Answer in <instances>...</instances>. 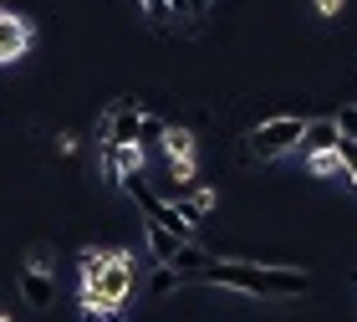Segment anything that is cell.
Listing matches in <instances>:
<instances>
[{"label":"cell","instance_id":"cell-5","mask_svg":"<svg viewBox=\"0 0 357 322\" xmlns=\"http://www.w3.org/2000/svg\"><path fill=\"white\" fill-rule=\"evenodd\" d=\"M21 292H26V302L36 312H46L56 302V271H52V256H46V246H36L31 251V261L21 266Z\"/></svg>","mask_w":357,"mask_h":322},{"label":"cell","instance_id":"cell-10","mask_svg":"<svg viewBox=\"0 0 357 322\" xmlns=\"http://www.w3.org/2000/svg\"><path fill=\"white\" fill-rule=\"evenodd\" d=\"M301 143H306V154H317V149H332V143H337V123H332V118H321V123H306Z\"/></svg>","mask_w":357,"mask_h":322},{"label":"cell","instance_id":"cell-12","mask_svg":"<svg viewBox=\"0 0 357 322\" xmlns=\"http://www.w3.org/2000/svg\"><path fill=\"white\" fill-rule=\"evenodd\" d=\"M337 159H342V169H347V184H357V138L342 133V128H337Z\"/></svg>","mask_w":357,"mask_h":322},{"label":"cell","instance_id":"cell-3","mask_svg":"<svg viewBox=\"0 0 357 322\" xmlns=\"http://www.w3.org/2000/svg\"><path fill=\"white\" fill-rule=\"evenodd\" d=\"M301 133H306V118H271V123H261V128H250V138H245V154L250 159H281V154H291L301 143Z\"/></svg>","mask_w":357,"mask_h":322},{"label":"cell","instance_id":"cell-4","mask_svg":"<svg viewBox=\"0 0 357 322\" xmlns=\"http://www.w3.org/2000/svg\"><path fill=\"white\" fill-rule=\"evenodd\" d=\"M102 128H107V143H143V138H158L164 123L149 118L138 103H112L102 112Z\"/></svg>","mask_w":357,"mask_h":322},{"label":"cell","instance_id":"cell-13","mask_svg":"<svg viewBox=\"0 0 357 322\" xmlns=\"http://www.w3.org/2000/svg\"><path fill=\"white\" fill-rule=\"evenodd\" d=\"M184 281H189V277H178L174 266L158 261V271H153V292H174V286H184Z\"/></svg>","mask_w":357,"mask_h":322},{"label":"cell","instance_id":"cell-14","mask_svg":"<svg viewBox=\"0 0 357 322\" xmlns=\"http://www.w3.org/2000/svg\"><path fill=\"white\" fill-rule=\"evenodd\" d=\"M178 10H184V15H204L209 0H169V15H178Z\"/></svg>","mask_w":357,"mask_h":322},{"label":"cell","instance_id":"cell-2","mask_svg":"<svg viewBox=\"0 0 357 322\" xmlns=\"http://www.w3.org/2000/svg\"><path fill=\"white\" fill-rule=\"evenodd\" d=\"M128 292H133V256L128 251H107L102 271L92 281H82V307H97V312H118Z\"/></svg>","mask_w":357,"mask_h":322},{"label":"cell","instance_id":"cell-1","mask_svg":"<svg viewBox=\"0 0 357 322\" xmlns=\"http://www.w3.org/2000/svg\"><path fill=\"white\" fill-rule=\"evenodd\" d=\"M194 281L230 286V292H245V297H296V292H306V271L275 266V261H209V266L194 271Z\"/></svg>","mask_w":357,"mask_h":322},{"label":"cell","instance_id":"cell-16","mask_svg":"<svg viewBox=\"0 0 357 322\" xmlns=\"http://www.w3.org/2000/svg\"><path fill=\"white\" fill-rule=\"evenodd\" d=\"M317 10L321 15H337V10H342V0H317Z\"/></svg>","mask_w":357,"mask_h":322},{"label":"cell","instance_id":"cell-8","mask_svg":"<svg viewBox=\"0 0 357 322\" xmlns=\"http://www.w3.org/2000/svg\"><path fill=\"white\" fill-rule=\"evenodd\" d=\"M143 235H149V251H153V261H169V256L178 251V235L164 230L158 220H143Z\"/></svg>","mask_w":357,"mask_h":322},{"label":"cell","instance_id":"cell-6","mask_svg":"<svg viewBox=\"0 0 357 322\" xmlns=\"http://www.w3.org/2000/svg\"><path fill=\"white\" fill-rule=\"evenodd\" d=\"M31 41H36V26H31V15H21V10H0V67L21 61V57L31 52Z\"/></svg>","mask_w":357,"mask_h":322},{"label":"cell","instance_id":"cell-7","mask_svg":"<svg viewBox=\"0 0 357 322\" xmlns=\"http://www.w3.org/2000/svg\"><path fill=\"white\" fill-rule=\"evenodd\" d=\"M143 169V143H107L102 149V174L107 180H123V174Z\"/></svg>","mask_w":357,"mask_h":322},{"label":"cell","instance_id":"cell-11","mask_svg":"<svg viewBox=\"0 0 357 322\" xmlns=\"http://www.w3.org/2000/svg\"><path fill=\"white\" fill-rule=\"evenodd\" d=\"M306 169H312V174H347V169H342V159H337V143H332V149L306 154Z\"/></svg>","mask_w":357,"mask_h":322},{"label":"cell","instance_id":"cell-15","mask_svg":"<svg viewBox=\"0 0 357 322\" xmlns=\"http://www.w3.org/2000/svg\"><path fill=\"white\" fill-rule=\"evenodd\" d=\"M143 10L149 15H169V0H143Z\"/></svg>","mask_w":357,"mask_h":322},{"label":"cell","instance_id":"cell-17","mask_svg":"<svg viewBox=\"0 0 357 322\" xmlns=\"http://www.w3.org/2000/svg\"><path fill=\"white\" fill-rule=\"evenodd\" d=\"M0 322H10V317H6V312H0Z\"/></svg>","mask_w":357,"mask_h":322},{"label":"cell","instance_id":"cell-9","mask_svg":"<svg viewBox=\"0 0 357 322\" xmlns=\"http://www.w3.org/2000/svg\"><path fill=\"white\" fill-rule=\"evenodd\" d=\"M158 138H164V154H169V159H189V154H194V133H189V128L164 123V133H158Z\"/></svg>","mask_w":357,"mask_h":322}]
</instances>
